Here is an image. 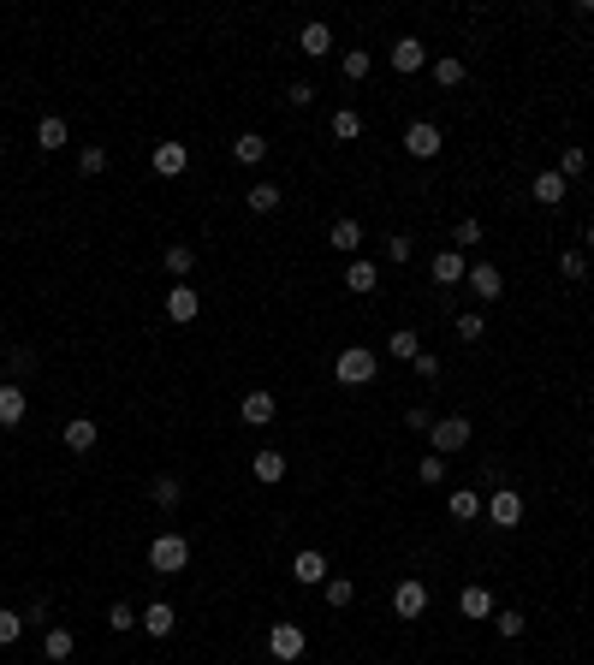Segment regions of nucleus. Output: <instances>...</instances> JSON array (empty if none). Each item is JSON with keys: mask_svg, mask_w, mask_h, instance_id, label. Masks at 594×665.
I'll list each match as a JSON object with an SVG mask.
<instances>
[{"mask_svg": "<svg viewBox=\"0 0 594 665\" xmlns=\"http://www.w3.org/2000/svg\"><path fill=\"white\" fill-rule=\"evenodd\" d=\"M375 374H381V356L368 351V345H345V351L333 356V381L339 386H368Z\"/></svg>", "mask_w": 594, "mask_h": 665, "instance_id": "1", "label": "nucleus"}, {"mask_svg": "<svg viewBox=\"0 0 594 665\" xmlns=\"http://www.w3.org/2000/svg\"><path fill=\"white\" fill-rule=\"evenodd\" d=\"M184 565H190V540H184V535L167 529V535L149 540V570H155V577H179Z\"/></svg>", "mask_w": 594, "mask_h": 665, "instance_id": "2", "label": "nucleus"}, {"mask_svg": "<svg viewBox=\"0 0 594 665\" xmlns=\"http://www.w3.org/2000/svg\"><path fill=\"white\" fill-rule=\"evenodd\" d=\"M469 434H476V428H469V416H434V428H428V439H434L440 457H446V452H464Z\"/></svg>", "mask_w": 594, "mask_h": 665, "instance_id": "3", "label": "nucleus"}, {"mask_svg": "<svg viewBox=\"0 0 594 665\" xmlns=\"http://www.w3.org/2000/svg\"><path fill=\"white\" fill-rule=\"evenodd\" d=\"M303 648H310V636H303V623H292V618H285V623H274V630H268V653H274L280 665L303 660Z\"/></svg>", "mask_w": 594, "mask_h": 665, "instance_id": "4", "label": "nucleus"}, {"mask_svg": "<svg viewBox=\"0 0 594 665\" xmlns=\"http://www.w3.org/2000/svg\"><path fill=\"white\" fill-rule=\"evenodd\" d=\"M487 523H494V529H517V523H524V494H517V487H499V494L487 499Z\"/></svg>", "mask_w": 594, "mask_h": 665, "instance_id": "5", "label": "nucleus"}, {"mask_svg": "<svg viewBox=\"0 0 594 665\" xmlns=\"http://www.w3.org/2000/svg\"><path fill=\"white\" fill-rule=\"evenodd\" d=\"M404 155L411 161H434L440 155V125L434 119H416V125L404 131Z\"/></svg>", "mask_w": 594, "mask_h": 665, "instance_id": "6", "label": "nucleus"}, {"mask_svg": "<svg viewBox=\"0 0 594 665\" xmlns=\"http://www.w3.org/2000/svg\"><path fill=\"white\" fill-rule=\"evenodd\" d=\"M197 315H202V291H197V285H172V291H167V321H197Z\"/></svg>", "mask_w": 594, "mask_h": 665, "instance_id": "7", "label": "nucleus"}, {"mask_svg": "<svg viewBox=\"0 0 594 665\" xmlns=\"http://www.w3.org/2000/svg\"><path fill=\"white\" fill-rule=\"evenodd\" d=\"M393 612H398V618H422V612H428V588L416 577H404L393 588Z\"/></svg>", "mask_w": 594, "mask_h": 665, "instance_id": "8", "label": "nucleus"}, {"mask_svg": "<svg viewBox=\"0 0 594 665\" xmlns=\"http://www.w3.org/2000/svg\"><path fill=\"white\" fill-rule=\"evenodd\" d=\"M30 416V398H24V386L18 381H6L0 386V428H18Z\"/></svg>", "mask_w": 594, "mask_h": 665, "instance_id": "9", "label": "nucleus"}, {"mask_svg": "<svg viewBox=\"0 0 594 665\" xmlns=\"http://www.w3.org/2000/svg\"><path fill=\"white\" fill-rule=\"evenodd\" d=\"M464 280H469V291H476L481 303H494L499 291H506V280H499V268H494V262H476V268H469Z\"/></svg>", "mask_w": 594, "mask_h": 665, "instance_id": "10", "label": "nucleus"}, {"mask_svg": "<svg viewBox=\"0 0 594 665\" xmlns=\"http://www.w3.org/2000/svg\"><path fill=\"white\" fill-rule=\"evenodd\" d=\"M274 393H244V404H238V416H244V428H268L274 422Z\"/></svg>", "mask_w": 594, "mask_h": 665, "instance_id": "11", "label": "nucleus"}, {"mask_svg": "<svg viewBox=\"0 0 594 665\" xmlns=\"http://www.w3.org/2000/svg\"><path fill=\"white\" fill-rule=\"evenodd\" d=\"M250 476H255L262 487H280V482H285V452H274V446H268V452H255V457H250Z\"/></svg>", "mask_w": 594, "mask_h": 665, "instance_id": "12", "label": "nucleus"}, {"mask_svg": "<svg viewBox=\"0 0 594 665\" xmlns=\"http://www.w3.org/2000/svg\"><path fill=\"white\" fill-rule=\"evenodd\" d=\"M422 66H428V48L416 42V36H398V42H393V71L411 78V71H422Z\"/></svg>", "mask_w": 594, "mask_h": 665, "instance_id": "13", "label": "nucleus"}, {"mask_svg": "<svg viewBox=\"0 0 594 665\" xmlns=\"http://www.w3.org/2000/svg\"><path fill=\"white\" fill-rule=\"evenodd\" d=\"M297 48H303L310 60H327V54H333V30H327L321 18H315V24H303V30H297Z\"/></svg>", "mask_w": 594, "mask_h": 665, "instance_id": "14", "label": "nucleus"}, {"mask_svg": "<svg viewBox=\"0 0 594 665\" xmlns=\"http://www.w3.org/2000/svg\"><path fill=\"white\" fill-rule=\"evenodd\" d=\"M60 439H66V452H89V446L101 439V428L89 422V416H71V422L60 428Z\"/></svg>", "mask_w": 594, "mask_h": 665, "instance_id": "15", "label": "nucleus"}, {"mask_svg": "<svg viewBox=\"0 0 594 665\" xmlns=\"http://www.w3.org/2000/svg\"><path fill=\"white\" fill-rule=\"evenodd\" d=\"M184 167H190V149H184V143H155V172L161 179H179Z\"/></svg>", "mask_w": 594, "mask_h": 665, "instance_id": "16", "label": "nucleus"}, {"mask_svg": "<svg viewBox=\"0 0 594 665\" xmlns=\"http://www.w3.org/2000/svg\"><path fill=\"white\" fill-rule=\"evenodd\" d=\"M292 577H297V582H310V588H321V582H327V559H321L315 547H303V552L292 559Z\"/></svg>", "mask_w": 594, "mask_h": 665, "instance_id": "17", "label": "nucleus"}, {"mask_svg": "<svg viewBox=\"0 0 594 665\" xmlns=\"http://www.w3.org/2000/svg\"><path fill=\"white\" fill-rule=\"evenodd\" d=\"M428 273H434V285H458V280L469 273V262H464V250H440Z\"/></svg>", "mask_w": 594, "mask_h": 665, "instance_id": "18", "label": "nucleus"}, {"mask_svg": "<svg viewBox=\"0 0 594 665\" xmlns=\"http://www.w3.org/2000/svg\"><path fill=\"white\" fill-rule=\"evenodd\" d=\"M327 244H333V250H339V255H357V250H363V226H357L351 214H345V220H333V232H327Z\"/></svg>", "mask_w": 594, "mask_h": 665, "instance_id": "19", "label": "nucleus"}, {"mask_svg": "<svg viewBox=\"0 0 594 665\" xmlns=\"http://www.w3.org/2000/svg\"><path fill=\"white\" fill-rule=\"evenodd\" d=\"M137 623H143V630H149V636H172V623H179V612H172L167 606V600H155V606H149V612H137Z\"/></svg>", "mask_w": 594, "mask_h": 665, "instance_id": "20", "label": "nucleus"}, {"mask_svg": "<svg viewBox=\"0 0 594 665\" xmlns=\"http://www.w3.org/2000/svg\"><path fill=\"white\" fill-rule=\"evenodd\" d=\"M42 653H48V660H54V665H66L71 653H78V636H71L66 623H54V630H48V636H42Z\"/></svg>", "mask_w": 594, "mask_h": 665, "instance_id": "21", "label": "nucleus"}, {"mask_svg": "<svg viewBox=\"0 0 594 665\" xmlns=\"http://www.w3.org/2000/svg\"><path fill=\"white\" fill-rule=\"evenodd\" d=\"M565 197H571V184L559 179V172H535V202L541 208H559Z\"/></svg>", "mask_w": 594, "mask_h": 665, "instance_id": "22", "label": "nucleus"}, {"mask_svg": "<svg viewBox=\"0 0 594 665\" xmlns=\"http://www.w3.org/2000/svg\"><path fill=\"white\" fill-rule=\"evenodd\" d=\"M375 285H381V268H375V262H351V268H345V291H357V298H368Z\"/></svg>", "mask_w": 594, "mask_h": 665, "instance_id": "23", "label": "nucleus"}, {"mask_svg": "<svg viewBox=\"0 0 594 665\" xmlns=\"http://www.w3.org/2000/svg\"><path fill=\"white\" fill-rule=\"evenodd\" d=\"M458 612H464V618H494V595H487L481 582H469L464 595H458Z\"/></svg>", "mask_w": 594, "mask_h": 665, "instance_id": "24", "label": "nucleus"}, {"mask_svg": "<svg viewBox=\"0 0 594 665\" xmlns=\"http://www.w3.org/2000/svg\"><path fill=\"white\" fill-rule=\"evenodd\" d=\"M280 202H285V184H274V179L250 184V214H274Z\"/></svg>", "mask_w": 594, "mask_h": 665, "instance_id": "25", "label": "nucleus"}, {"mask_svg": "<svg viewBox=\"0 0 594 665\" xmlns=\"http://www.w3.org/2000/svg\"><path fill=\"white\" fill-rule=\"evenodd\" d=\"M268 155V137H255V131H244V137H232V161L238 167H255V161Z\"/></svg>", "mask_w": 594, "mask_h": 665, "instance_id": "26", "label": "nucleus"}, {"mask_svg": "<svg viewBox=\"0 0 594 665\" xmlns=\"http://www.w3.org/2000/svg\"><path fill=\"white\" fill-rule=\"evenodd\" d=\"M66 137H71V131H66V119H60V114H48L42 125H36V149H48V155L66 149Z\"/></svg>", "mask_w": 594, "mask_h": 665, "instance_id": "27", "label": "nucleus"}, {"mask_svg": "<svg viewBox=\"0 0 594 665\" xmlns=\"http://www.w3.org/2000/svg\"><path fill=\"white\" fill-rule=\"evenodd\" d=\"M149 499H155L161 511H172L184 499V482H179V476H155V482H149Z\"/></svg>", "mask_w": 594, "mask_h": 665, "instance_id": "28", "label": "nucleus"}, {"mask_svg": "<svg viewBox=\"0 0 594 665\" xmlns=\"http://www.w3.org/2000/svg\"><path fill=\"white\" fill-rule=\"evenodd\" d=\"M339 71H345V84H363L368 71H375V60H368V48H345V60H339Z\"/></svg>", "mask_w": 594, "mask_h": 665, "instance_id": "29", "label": "nucleus"}, {"mask_svg": "<svg viewBox=\"0 0 594 665\" xmlns=\"http://www.w3.org/2000/svg\"><path fill=\"white\" fill-rule=\"evenodd\" d=\"M446 511H452L458 523H476V517H481V494H469V487H458V494L446 499Z\"/></svg>", "mask_w": 594, "mask_h": 665, "instance_id": "30", "label": "nucleus"}, {"mask_svg": "<svg viewBox=\"0 0 594 665\" xmlns=\"http://www.w3.org/2000/svg\"><path fill=\"white\" fill-rule=\"evenodd\" d=\"M161 262H167L172 280H184V273L197 268V250H190V244H167V255H161Z\"/></svg>", "mask_w": 594, "mask_h": 665, "instance_id": "31", "label": "nucleus"}, {"mask_svg": "<svg viewBox=\"0 0 594 665\" xmlns=\"http://www.w3.org/2000/svg\"><path fill=\"white\" fill-rule=\"evenodd\" d=\"M333 137L357 143V137H363V114H357V107H339V114H333Z\"/></svg>", "mask_w": 594, "mask_h": 665, "instance_id": "32", "label": "nucleus"}, {"mask_svg": "<svg viewBox=\"0 0 594 665\" xmlns=\"http://www.w3.org/2000/svg\"><path fill=\"white\" fill-rule=\"evenodd\" d=\"M434 84H440V89H458V84H464V60L440 54V60H434Z\"/></svg>", "mask_w": 594, "mask_h": 665, "instance_id": "33", "label": "nucleus"}, {"mask_svg": "<svg viewBox=\"0 0 594 665\" xmlns=\"http://www.w3.org/2000/svg\"><path fill=\"white\" fill-rule=\"evenodd\" d=\"M321 595H327V606H351V600H357V582L351 577H327Z\"/></svg>", "mask_w": 594, "mask_h": 665, "instance_id": "34", "label": "nucleus"}, {"mask_svg": "<svg viewBox=\"0 0 594 665\" xmlns=\"http://www.w3.org/2000/svg\"><path fill=\"white\" fill-rule=\"evenodd\" d=\"M78 172H84V179H96V172H107V149H101V143H89V149H78Z\"/></svg>", "mask_w": 594, "mask_h": 665, "instance_id": "35", "label": "nucleus"}, {"mask_svg": "<svg viewBox=\"0 0 594 665\" xmlns=\"http://www.w3.org/2000/svg\"><path fill=\"white\" fill-rule=\"evenodd\" d=\"M416 482H422V487H440V482H446V457H440V452H428L422 464H416Z\"/></svg>", "mask_w": 594, "mask_h": 665, "instance_id": "36", "label": "nucleus"}, {"mask_svg": "<svg viewBox=\"0 0 594 665\" xmlns=\"http://www.w3.org/2000/svg\"><path fill=\"white\" fill-rule=\"evenodd\" d=\"M582 172H589V155H582V149H577V143H571V149H565V155H559V179H582Z\"/></svg>", "mask_w": 594, "mask_h": 665, "instance_id": "37", "label": "nucleus"}, {"mask_svg": "<svg viewBox=\"0 0 594 665\" xmlns=\"http://www.w3.org/2000/svg\"><path fill=\"white\" fill-rule=\"evenodd\" d=\"M452 244H458V250H476V244H481V220H476V214H464V220L452 226Z\"/></svg>", "mask_w": 594, "mask_h": 665, "instance_id": "38", "label": "nucleus"}, {"mask_svg": "<svg viewBox=\"0 0 594 665\" xmlns=\"http://www.w3.org/2000/svg\"><path fill=\"white\" fill-rule=\"evenodd\" d=\"M18 636H24V618H18L13 606H0V648H13Z\"/></svg>", "mask_w": 594, "mask_h": 665, "instance_id": "39", "label": "nucleus"}, {"mask_svg": "<svg viewBox=\"0 0 594 665\" xmlns=\"http://www.w3.org/2000/svg\"><path fill=\"white\" fill-rule=\"evenodd\" d=\"M481 333H487V321H481L476 309H469V315H458V339H464V345H481Z\"/></svg>", "mask_w": 594, "mask_h": 665, "instance_id": "40", "label": "nucleus"}, {"mask_svg": "<svg viewBox=\"0 0 594 665\" xmlns=\"http://www.w3.org/2000/svg\"><path fill=\"white\" fill-rule=\"evenodd\" d=\"M559 273H565V280H582V273H589L582 250H565V255H559Z\"/></svg>", "mask_w": 594, "mask_h": 665, "instance_id": "41", "label": "nucleus"}, {"mask_svg": "<svg viewBox=\"0 0 594 665\" xmlns=\"http://www.w3.org/2000/svg\"><path fill=\"white\" fill-rule=\"evenodd\" d=\"M131 623H137V612H131L125 600H114V606H107V630H131Z\"/></svg>", "mask_w": 594, "mask_h": 665, "instance_id": "42", "label": "nucleus"}, {"mask_svg": "<svg viewBox=\"0 0 594 665\" xmlns=\"http://www.w3.org/2000/svg\"><path fill=\"white\" fill-rule=\"evenodd\" d=\"M494 630L499 636H524V612H494Z\"/></svg>", "mask_w": 594, "mask_h": 665, "instance_id": "43", "label": "nucleus"}, {"mask_svg": "<svg viewBox=\"0 0 594 665\" xmlns=\"http://www.w3.org/2000/svg\"><path fill=\"white\" fill-rule=\"evenodd\" d=\"M411 250H416L411 238H386V262H393V268H404V262H411Z\"/></svg>", "mask_w": 594, "mask_h": 665, "instance_id": "44", "label": "nucleus"}, {"mask_svg": "<svg viewBox=\"0 0 594 665\" xmlns=\"http://www.w3.org/2000/svg\"><path fill=\"white\" fill-rule=\"evenodd\" d=\"M416 351H422V345H416V333H393V356H404V363H416Z\"/></svg>", "mask_w": 594, "mask_h": 665, "instance_id": "45", "label": "nucleus"}, {"mask_svg": "<svg viewBox=\"0 0 594 665\" xmlns=\"http://www.w3.org/2000/svg\"><path fill=\"white\" fill-rule=\"evenodd\" d=\"M416 374H422V381H434V374H440V356H428V351H416Z\"/></svg>", "mask_w": 594, "mask_h": 665, "instance_id": "46", "label": "nucleus"}, {"mask_svg": "<svg viewBox=\"0 0 594 665\" xmlns=\"http://www.w3.org/2000/svg\"><path fill=\"white\" fill-rule=\"evenodd\" d=\"M404 428H422V434H428V428H434V416H428L422 404H416V411H404Z\"/></svg>", "mask_w": 594, "mask_h": 665, "instance_id": "47", "label": "nucleus"}, {"mask_svg": "<svg viewBox=\"0 0 594 665\" xmlns=\"http://www.w3.org/2000/svg\"><path fill=\"white\" fill-rule=\"evenodd\" d=\"M589 250H594V226H589Z\"/></svg>", "mask_w": 594, "mask_h": 665, "instance_id": "48", "label": "nucleus"}]
</instances>
